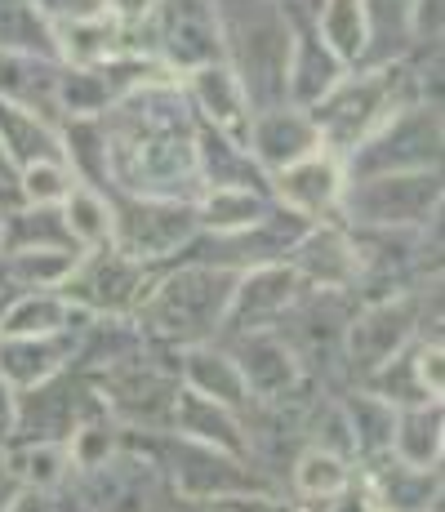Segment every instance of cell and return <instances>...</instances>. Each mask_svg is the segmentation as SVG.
Instances as JSON below:
<instances>
[{
    "label": "cell",
    "mask_w": 445,
    "mask_h": 512,
    "mask_svg": "<svg viewBox=\"0 0 445 512\" xmlns=\"http://www.w3.org/2000/svg\"><path fill=\"white\" fill-rule=\"evenodd\" d=\"M219 14V45L223 63L241 81L254 112L285 103V76L299 27L281 0H214Z\"/></svg>",
    "instance_id": "obj_1"
},
{
    "label": "cell",
    "mask_w": 445,
    "mask_h": 512,
    "mask_svg": "<svg viewBox=\"0 0 445 512\" xmlns=\"http://www.w3.org/2000/svg\"><path fill=\"white\" fill-rule=\"evenodd\" d=\"M236 277L232 268H210V263H187L178 272H165L147 285L143 303L134 308L138 330L156 343V348H196V343H214L223 334L227 303H232Z\"/></svg>",
    "instance_id": "obj_2"
},
{
    "label": "cell",
    "mask_w": 445,
    "mask_h": 512,
    "mask_svg": "<svg viewBox=\"0 0 445 512\" xmlns=\"http://www.w3.org/2000/svg\"><path fill=\"white\" fill-rule=\"evenodd\" d=\"M419 90L423 85L414 81L410 63H370L356 67V72H343V81L321 103H312L308 116L316 134H321V147H330L334 156H348L383 121H392L401 107L428 103Z\"/></svg>",
    "instance_id": "obj_3"
},
{
    "label": "cell",
    "mask_w": 445,
    "mask_h": 512,
    "mask_svg": "<svg viewBox=\"0 0 445 512\" xmlns=\"http://www.w3.org/2000/svg\"><path fill=\"white\" fill-rule=\"evenodd\" d=\"M152 348L138 352L130 361H116L107 370H89V383H94L107 419L121 423L125 432H170L174 428V406H178L183 383H178L174 366H161L152 357Z\"/></svg>",
    "instance_id": "obj_4"
},
{
    "label": "cell",
    "mask_w": 445,
    "mask_h": 512,
    "mask_svg": "<svg viewBox=\"0 0 445 512\" xmlns=\"http://www.w3.org/2000/svg\"><path fill=\"white\" fill-rule=\"evenodd\" d=\"M441 170V103H410L343 156V179Z\"/></svg>",
    "instance_id": "obj_5"
},
{
    "label": "cell",
    "mask_w": 445,
    "mask_h": 512,
    "mask_svg": "<svg viewBox=\"0 0 445 512\" xmlns=\"http://www.w3.org/2000/svg\"><path fill=\"white\" fill-rule=\"evenodd\" d=\"M112 205V250L156 268L161 259H174L201 236L196 228V201H152V196L107 192Z\"/></svg>",
    "instance_id": "obj_6"
},
{
    "label": "cell",
    "mask_w": 445,
    "mask_h": 512,
    "mask_svg": "<svg viewBox=\"0 0 445 512\" xmlns=\"http://www.w3.org/2000/svg\"><path fill=\"white\" fill-rule=\"evenodd\" d=\"M143 49L170 76L223 63L214 0H152L143 18Z\"/></svg>",
    "instance_id": "obj_7"
},
{
    "label": "cell",
    "mask_w": 445,
    "mask_h": 512,
    "mask_svg": "<svg viewBox=\"0 0 445 512\" xmlns=\"http://www.w3.org/2000/svg\"><path fill=\"white\" fill-rule=\"evenodd\" d=\"M339 210L352 228H423L441 214V170L356 179L343 187Z\"/></svg>",
    "instance_id": "obj_8"
},
{
    "label": "cell",
    "mask_w": 445,
    "mask_h": 512,
    "mask_svg": "<svg viewBox=\"0 0 445 512\" xmlns=\"http://www.w3.org/2000/svg\"><path fill=\"white\" fill-rule=\"evenodd\" d=\"M156 468L165 472V481H174L178 495H187L192 504H205V499H236V495H272V486H263V477L254 472V464L236 455H223V450L196 446V441H183L174 432H156Z\"/></svg>",
    "instance_id": "obj_9"
},
{
    "label": "cell",
    "mask_w": 445,
    "mask_h": 512,
    "mask_svg": "<svg viewBox=\"0 0 445 512\" xmlns=\"http://www.w3.org/2000/svg\"><path fill=\"white\" fill-rule=\"evenodd\" d=\"M152 281H156V272L147 263L112 250V245H98V250H85L76 259V268L67 272L58 294L67 303H76L85 317L89 312H98V317H130L138 303H143Z\"/></svg>",
    "instance_id": "obj_10"
},
{
    "label": "cell",
    "mask_w": 445,
    "mask_h": 512,
    "mask_svg": "<svg viewBox=\"0 0 445 512\" xmlns=\"http://www.w3.org/2000/svg\"><path fill=\"white\" fill-rule=\"evenodd\" d=\"M419 326H423V303L410 290L361 303L356 317L348 321V334H343V357L356 370V379H370L397 352L410 348L419 339Z\"/></svg>",
    "instance_id": "obj_11"
},
{
    "label": "cell",
    "mask_w": 445,
    "mask_h": 512,
    "mask_svg": "<svg viewBox=\"0 0 445 512\" xmlns=\"http://www.w3.org/2000/svg\"><path fill=\"white\" fill-rule=\"evenodd\" d=\"M219 348L232 357V366L241 370L245 392L254 406L263 401H285L303 388V366L290 352V343L276 330H241V334H219Z\"/></svg>",
    "instance_id": "obj_12"
},
{
    "label": "cell",
    "mask_w": 445,
    "mask_h": 512,
    "mask_svg": "<svg viewBox=\"0 0 445 512\" xmlns=\"http://www.w3.org/2000/svg\"><path fill=\"white\" fill-rule=\"evenodd\" d=\"M343 187H348V179H343V156H334L330 147L267 174V196L276 205H285V210L303 214L308 223H325L339 214Z\"/></svg>",
    "instance_id": "obj_13"
},
{
    "label": "cell",
    "mask_w": 445,
    "mask_h": 512,
    "mask_svg": "<svg viewBox=\"0 0 445 512\" xmlns=\"http://www.w3.org/2000/svg\"><path fill=\"white\" fill-rule=\"evenodd\" d=\"M303 294V281L290 263H263L236 277L232 303H227V321L223 334H241V330H276V321L294 308V299Z\"/></svg>",
    "instance_id": "obj_14"
},
{
    "label": "cell",
    "mask_w": 445,
    "mask_h": 512,
    "mask_svg": "<svg viewBox=\"0 0 445 512\" xmlns=\"http://www.w3.org/2000/svg\"><path fill=\"white\" fill-rule=\"evenodd\" d=\"M285 263H290V268L299 272V281L312 285V290H352L356 294V285H361L352 236L334 219L312 223V228L294 241V250L285 254Z\"/></svg>",
    "instance_id": "obj_15"
},
{
    "label": "cell",
    "mask_w": 445,
    "mask_h": 512,
    "mask_svg": "<svg viewBox=\"0 0 445 512\" xmlns=\"http://www.w3.org/2000/svg\"><path fill=\"white\" fill-rule=\"evenodd\" d=\"M250 156L259 161L263 174H276L285 170V165L303 161V156L321 152V134H316L312 116L303 112V107H263V112H254L250 121Z\"/></svg>",
    "instance_id": "obj_16"
},
{
    "label": "cell",
    "mask_w": 445,
    "mask_h": 512,
    "mask_svg": "<svg viewBox=\"0 0 445 512\" xmlns=\"http://www.w3.org/2000/svg\"><path fill=\"white\" fill-rule=\"evenodd\" d=\"M187 81V98H192V112L201 125L227 134L236 143H250V121H254V107L245 98L241 81L232 76L227 63H210V67H196V72L183 76Z\"/></svg>",
    "instance_id": "obj_17"
},
{
    "label": "cell",
    "mask_w": 445,
    "mask_h": 512,
    "mask_svg": "<svg viewBox=\"0 0 445 512\" xmlns=\"http://www.w3.org/2000/svg\"><path fill=\"white\" fill-rule=\"evenodd\" d=\"M81 330L72 334H45V339H0V379L14 392L41 388L45 379L76 366Z\"/></svg>",
    "instance_id": "obj_18"
},
{
    "label": "cell",
    "mask_w": 445,
    "mask_h": 512,
    "mask_svg": "<svg viewBox=\"0 0 445 512\" xmlns=\"http://www.w3.org/2000/svg\"><path fill=\"white\" fill-rule=\"evenodd\" d=\"M58 85H63V63L54 58H32V54H0V103L23 107V112L41 116L58 125Z\"/></svg>",
    "instance_id": "obj_19"
},
{
    "label": "cell",
    "mask_w": 445,
    "mask_h": 512,
    "mask_svg": "<svg viewBox=\"0 0 445 512\" xmlns=\"http://www.w3.org/2000/svg\"><path fill=\"white\" fill-rule=\"evenodd\" d=\"M174 370H178V383H183L187 392L214 401V406L236 410V415H245V410L254 406L250 392H245L241 370L232 366V357H227L219 343H196V348H183L178 352V361H174Z\"/></svg>",
    "instance_id": "obj_20"
},
{
    "label": "cell",
    "mask_w": 445,
    "mask_h": 512,
    "mask_svg": "<svg viewBox=\"0 0 445 512\" xmlns=\"http://www.w3.org/2000/svg\"><path fill=\"white\" fill-rule=\"evenodd\" d=\"M72 330H85V312L58 290H27L0 308V339H45Z\"/></svg>",
    "instance_id": "obj_21"
},
{
    "label": "cell",
    "mask_w": 445,
    "mask_h": 512,
    "mask_svg": "<svg viewBox=\"0 0 445 512\" xmlns=\"http://www.w3.org/2000/svg\"><path fill=\"white\" fill-rule=\"evenodd\" d=\"M170 432L183 441H196V446H210V450H223V455L245 459V415L214 406V401L196 397V392H187V388L178 392ZM245 464H250V459H245Z\"/></svg>",
    "instance_id": "obj_22"
},
{
    "label": "cell",
    "mask_w": 445,
    "mask_h": 512,
    "mask_svg": "<svg viewBox=\"0 0 445 512\" xmlns=\"http://www.w3.org/2000/svg\"><path fill=\"white\" fill-rule=\"evenodd\" d=\"M312 18H316L312 36L330 49L348 72L365 67V58H370V27H365L361 0H321V5L312 9Z\"/></svg>",
    "instance_id": "obj_23"
},
{
    "label": "cell",
    "mask_w": 445,
    "mask_h": 512,
    "mask_svg": "<svg viewBox=\"0 0 445 512\" xmlns=\"http://www.w3.org/2000/svg\"><path fill=\"white\" fill-rule=\"evenodd\" d=\"M0 147H5L14 170L63 161V134H58V125H49L41 116L23 112V107H9V103H0Z\"/></svg>",
    "instance_id": "obj_24"
},
{
    "label": "cell",
    "mask_w": 445,
    "mask_h": 512,
    "mask_svg": "<svg viewBox=\"0 0 445 512\" xmlns=\"http://www.w3.org/2000/svg\"><path fill=\"white\" fill-rule=\"evenodd\" d=\"M343 72H348V67H343L330 49L316 41V36L299 32V41H294V58H290V76H285V103L308 112L312 103H321V98L343 81Z\"/></svg>",
    "instance_id": "obj_25"
},
{
    "label": "cell",
    "mask_w": 445,
    "mask_h": 512,
    "mask_svg": "<svg viewBox=\"0 0 445 512\" xmlns=\"http://www.w3.org/2000/svg\"><path fill=\"white\" fill-rule=\"evenodd\" d=\"M388 459H397V464H405V468H419V472L441 468V401L397 410Z\"/></svg>",
    "instance_id": "obj_26"
},
{
    "label": "cell",
    "mask_w": 445,
    "mask_h": 512,
    "mask_svg": "<svg viewBox=\"0 0 445 512\" xmlns=\"http://www.w3.org/2000/svg\"><path fill=\"white\" fill-rule=\"evenodd\" d=\"M0 250L5 254H23V250L81 254V245L67 232L58 205H23V210H5V241H0ZM5 254H0V259H5Z\"/></svg>",
    "instance_id": "obj_27"
},
{
    "label": "cell",
    "mask_w": 445,
    "mask_h": 512,
    "mask_svg": "<svg viewBox=\"0 0 445 512\" xmlns=\"http://www.w3.org/2000/svg\"><path fill=\"white\" fill-rule=\"evenodd\" d=\"M267 210H272V196L267 192L219 187V192L196 196V228L205 236H236V232H250Z\"/></svg>",
    "instance_id": "obj_28"
},
{
    "label": "cell",
    "mask_w": 445,
    "mask_h": 512,
    "mask_svg": "<svg viewBox=\"0 0 445 512\" xmlns=\"http://www.w3.org/2000/svg\"><path fill=\"white\" fill-rule=\"evenodd\" d=\"M0 54H32V58H54V23L41 14L36 0H0Z\"/></svg>",
    "instance_id": "obj_29"
},
{
    "label": "cell",
    "mask_w": 445,
    "mask_h": 512,
    "mask_svg": "<svg viewBox=\"0 0 445 512\" xmlns=\"http://www.w3.org/2000/svg\"><path fill=\"white\" fill-rule=\"evenodd\" d=\"M343 406V419H348V432H352V450L361 459H388V446H392V423H397V410L388 401L370 397V392H348L339 401Z\"/></svg>",
    "instance_id": "obj_30"
},
{
    "label": "cell",
    "mask_w": 445,
    "mask_h": 512,
    "mask_svg": "<svg viewBox=\"0 0 445 512\" xmlns=\"http://www.w3.org/2000/svg\"><path fill=\"white\" fill-rule=\"evenodd\" d=\"M370 27V63H405L410 54V0H361Z\"/></svg>",
    "instance_id": "obj_31"
},
{
    "label": "cell",
    "mask_w": 445,
    "mask_h": 512,
    "mask_svg": "<svg viewBox=\"0 0 445 512\" xmlns=\"http://www.w3.org/2000/svg\"><path fill=\"white\" fill-rule=\"evenodd\" d=\"M294 490H299L303 499H312V504H330V499H339L343 490L352 486V468L343 455H330V450H312L303 446L299 455H294Z\"/></svg>",
    "instance_id": "obj_32"
},
{
    "label": "cell",
    "mask_w": 445,
    "mask_h": 512,
    "mask_svg": "<svg viewBox=\"0 0 445 512\" xmlns=\"http://www.w3.org/2000/svg\"><path fill=\"white\" fill-rule=\"evenodd\" d=\"M81 254L67 250H23V254H5L0 259V285L14 281L23 290H58L67 281V272L76 268Z\"/></svg>",
    "instance_id": "obj_33"
},
{
    "label": "cell",
    "mask_w": 445,
    "mask_h": 512,
    "mask_svg": "<svg viewBox=\"0 0 445 512\" xmlns=\"http://www.w3.org/2000/svg\"><path fill=\"white\" fill-rule=\"evenodd\" d=\"M58 210H63V223H67V232L76 236L81 254L98 250V245H112V205H107L103 192H89V187L76 183L72 196H67Z\"/></svg>",
    "instance_id": "obj_34"
},
{
    "label": "cell",
    "mask_w": 445,
    "mask_h": 512,
    "mask_svg": "<svg viewBox=\"0 0 445 512\" xmlns=\"http://www.w3.org/2000/svg\"><path fill=\"white\" fill-rule=\"evenodd\" d=\"M72 170H67V161H45V165H27V170H18V196H23L27 205H63L67 196H72Z\"/></svg>",
    "instance_id": "obj_35"
},
{
    "label": "cell",
    "mask_w": 445,
    "mask_h": 512,
    "mask_svg": "<svg viewBox=\"0 0 445 512\" xmlns=\"http://www.w3.org/2000/svg\"><path fill=\"white\" fill-rule=\"evenodd\" d=\"M410 41L423 49L441 45V0H410Z\"/></svg>",
    "instance_id": "obj_36"
},
{
    "label": "cell",
    "mask_w": 445,
    "mask_h": 512,
    "mask_svg": "<svg viewBox=\"0 0 445 512\" xmlns=\"http://www.w3.org/2000/svg\"><path fill=\"white\" fill-rule=\"evenodd\" d=\"M14 428H18V392L0 379V450L14 441Z\"/></svg>",
    "instance_id": "obj_37"
},
{
    "label": "cell",
    "mask_w": 445,
    "mask_h": 512,
    "mask_svg": "<svg viewBox=\"0 0 445 512\" xmlns=\"http://www.w3.org/2000/svg\"><path fill=\"white\" fill-rule=\"evenodd\" d=\"M5 512H54V504H49L45 490H18Z\"/></svg>",
    "instance_id": "obj_38"
},
{
    "label": "cell",
    "mask_w": 445,
    "mask_h": 512,
    "mask_svg": "<svg viewBox=\"0 0 445 512\" xmlns=\"http://www.w3.org/2000/svg\"><path fill=\"white\" fill-rule=\"evenodd\" d=\"M18 183V170L9 165V156H5V147H0V196H9V187Z\"/></svg>",
    "instance_id": "obj_39"
},
{
    "label": "cell",
    "mask_w": 445,
    "mask_h": 512,
    "mask_svg": "<svg viewBox=\"0 0 445 512\" xmlns=\"http://www.w3.org/2000/svg\"><path fill=\"white\" fill-rule=\"evenodd\" d=\"M14 495H18L14 477H9V472H5V464H0V512H5V508H9V499H14Z\"/></svg>",
    "instance_id": "obj_40"
},
{
    "label": "cell",
    "mask_w": 445,
    "mask_h": 512,
    "mask_svg": "<svg viewBox=\"0 0 445 512\" xmlns=\"http://www.w3.org/2000/svg\"><path fill=\"white\" fill-rule=\"evenodd\" d=\"M0 241H5V205H0ZM5 254V250H0Z\"/></svg>",
    "instance_id": "obj_41"
},
{
    "label": "cell",
    "mask_w": 445,
    "mask_h": 512,
    "mask_svg": "<svg viewBox=\"0 0 445 512\" xmlns=\"http://www.w3.org/2000/svg\"><path fill=\"white\" fill-rule=\"evenodd\" d=\"M303 5H308V9H316V5H321V0H303Z\"/></svg>",
    "instance_id": "obj_42"
},
{
    "label": "cell",
    "mask_w": 445,
    "mask_h": 512,
    "mask_svg": "<svg viewBox=\"0 0 445 512\" xmlns=\"http://www.w3.org/2000/svg\"><path fill=\"white\" fill-rule=\"evenodd\" d=\"M0 308H5V299H0Z\"/></svg>",
    "instance_id": "obj_43"
},
{
    "label": "cell",
    "mask_w": 445,
    "mask_h": 512,
    "mask_svg": "<svg viewBox=\"0 0 445 512\" xmlns=\"http://www.w3.org/2000/svg\"><path fill=\"white\" fill-rule=\"evenodd\" d=\"M281 5H285V0H281Z\"/></svg>",
    "instance_id": "obj_44"
}]
</instances>
